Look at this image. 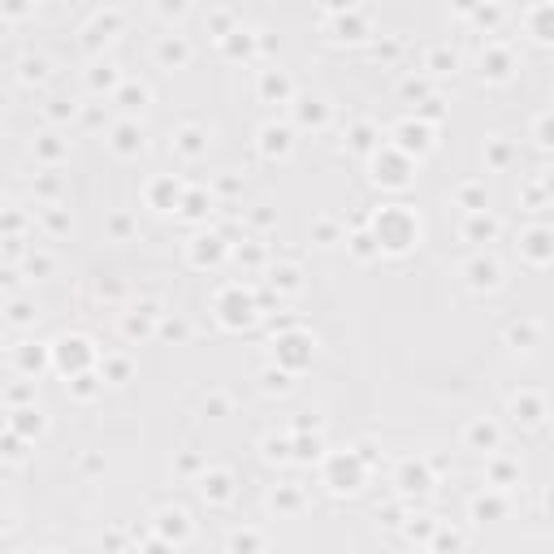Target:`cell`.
Returning a JSON list of instances; mask_svg holds the SVG:
<instances>
[{
    "label": "cell",
    "instance_id": "obj_1",
    "mask_svg": "<svg viewBox=\"0 0 554 554\" xmlns=\"http://www.w3.org/2000/svg\"><path fill=\"white\" fill-rule=\"evenodd\" d=\"M377 238H381L386 251H407L416 238H420V221L407 212V208H386L381 217H377Z\"/></svg>",
    "mask_w": 554,
    "mask_h": 554
},
{
    "label": "cell",
    "instance_id": "obj_25",
    "mask_svg": "<svg viewBox=\"0 0 554 554\" xmlns=\"http://www.w3.org/2000/svg\"><path fill=\"white\" fill-rule=\"evenodd\" d=\"M43 74H48V61H43V57H27V61L18 65V79H22V83H39Z\"/></svg>",
    "mask_w": 554,
    "mask_h": 554
},
{
    "label": "cell",
    "instance_id": "obj_26",
    "mask_svg": "<svg viewBox=\"0 0 554 554\" xmlns=\"http://www.w3.org/2000/svg\"><path fill=\"white\" fill-rule=\"evenodd\" d=\"M117 104H121V109H143V104H147V87H135V83L121 87V91H117Z\"/></svg>",
    "mask_w": 554,
    "mask_h": 554
},
{
    "label": "cell",
    "instance_id": "obj_29",
    "mask_svg": "<svg viewBox=\"0 0 554 554\" xmlns=\"http://www.w3.org/2000/svg\"><path fill=\"white\" fill-rule=\"evenodd\" d=\"M9 325H31L35 320V308L27 304V299H9V316H5Z\"/></svg>",
    "mask_w": 554,
    "mask_h": 554
},
{
    "label": "cell",
    "instance_id": "obj_16",
    "mask_svg": "<svg viewBox=\"0 0 554 554\" xmlns=\"http://www.w3.org/2000/svg\"><path fill=\"white\" fill-rule=\"evenodd\" d=\"M113 31H117V13H100L87 27V48H100V39H113Z\"/></svg>",
    "mask_w": 554,
    "mask_h": 554
},
{
    "label": "cell",
    "instance_id": "obj_15",
    "mask_svg": "<svg viewBox=\"0 0 554 554\" xmlns=\"http://www.w3.org/2000/svg\"><path fill=\"white\" fill-rule=\"evenodd\" d=\"M511 416H515V420H524V424H541L546 403H541V398H533V394H524V398H515V403H511Z\"/></svg>",
    "mask_w": 554,
    "mask_h": 554
},
{
    "label": "cell",
    "instance_id": "obj_17",
    "mask_svg": "<svg viewBox=\"0 0 554 554\" xmlns=\"http://www.w3.org/2000/svg\"><path fill=\"white\" fill-rule=\"evenodd\" d=\"M507 342H515V351H533V342H537V325H533V320L511 325V330H507Z\"/></svg>",
    "mask_w": 554,
    "mask_h": 554
},
{
    "label": "cell",
    "instance_id": "obj_39",
    "mask_svg": "<svg viewBox=\"0 0 554 554\" xmlns=\"http://www.w3.org/2000/svg\"><path fill=\"white\" fill-rule=\"evenodd\" d=\"M295 446H299V459H308V455L316 459V455H320V442H308V438H299Z\"/></svg>",
    "mask_w": 554,
    "mask_h": 554
},
{
    "label": "cell",
    "instance_id": "obj_44",
    "mask_svg": "<svg viewBox=\"0 0 554 554\" xmlns=\"http://www.w3.org/2000/svg\"><path fill=\"white\" fill-rule=\"evenodd\" d=\"M22 398H31V390H27V386H13V390H9V407H18Z\"/></svg>",
    "mask_w": 554,
    "mask_h": 554
},
{
    "label": "cell",
    "instance_id": "obj_38",
    "mask_svg": "<svg viewBox=\"0 0 554 554\" xmlns=\"http://www.w3.org/2000/svg\"><path fill=\"white\" fill-rule=\"evenodd\" d=\"M489 476H494L498 485H502V481H515V468H511V464H489Z\"/></svg>",
    "mask_w": 554,
    "mask_h": 554
},
{
    "label": "cell",
    "instance_id": "obj_43",
    "mask_svg": "<svg viewBox=\"0 0 554 554\" xmlns=\"http://www.w3.org/2000/svg\"><path fill=\"white\" fill-rule=\"evenodd\" d=\"M43 221H48V230H57V234L65 230V217L61 212H43Z\"/></svg>",
    "mask_w": 554,
    "mask_h": 554
},
{
    "label": "cell",
    "instance_id": "obj_12",
    "mask_svg": "<svg viewBox=\"0 0 554 554\" xmlns=\"http://www.w3.org/2000/svg\"><path fill=\"white\" fill-rule=\"evenodd\" d=\"M511 74V57L502 53V48H489V57L481 53V79H489V83H502Z\"/></svg>",
    "mask_w": 554,
    "mask_h": 554
},
{
    "label": "cell",
    "instance_id": "obj_18",
    "mask_svg": "<svg viewBox=\"0 0 554 554\" xmlns=\"http://www.w3.org/2000/svg\"><path fill=\"white\" fill-rule=\"evenodd\" d=\"M498 234V225L489 221V217H481V212H472V221L464 225V238H472V243H481V238H494Z\"/></svg>",
    "mask_w": 554,
    "mask_h": 554
},
{
    "label": "cell",
    "instance_id": "obj_33",
    "mask_svg": "<svg viewBox=\"0 0 554 554\" xmlns=\"http://www.w3.org/2000/svg\"><path fill=\"white\" fill-rule=\"evenodd\" d=\"M273 286H282V290H299V269H277V273H273Z\"/></svg>",
    "mask_w": 554,
    "mask_h": 554
},
{
    "label": "cell",
    "instance_id": "obj_47",
    "mask_svg": "<svg viewBox=\"0 0 554 554\" xmlns=\"http://www.w3.org/2000/svg\"><path fill=\"white\" fill-rule=\"evenodd\" d=\"M433 546H450V550H455V546H464V537H455V533H442Z\"/></svg>",
    "mask_w": 554,
    "mask_h": 554
},
{
    "label": "cell",
    "instance_id": "obj_2",
    "mask_svg": "<svg viewBox=\"0 0 554 554\" xmlns=\"http://www.w3.org/2000/svg\"><path fill=\"white\" fill-rule=\"evenodd\" d=\"M364 481V464L356 455H334L330 468H325V485H330L334 494H356Z\"/></svg>",
    "mask_w": 554,
    "mask_h": 554
},
{
    "label": "cell",
    "instance_id": "obj_19",
    "mask_svg": "<svg viewBox=\"0 0 554 554\" xmlns=\"http://www.w3.org/2000/svg\"><path fill=\"white\" fill-rule=\"evenodd\" d=\"M31 152H35L39 161H61V156H65V143H61L57 135H39Z\"/></svg>",
    "mask_w": 554,
    "mask_h": 554
},
{
    "label": "cell",
    "instance_id": "obj_34",
    "mask_svg": "<svg viewBox=\"0 0 554 554\" xmlns=\"http://www.w3.org/2000/svg\"><path fill=\"white\" fill-rule=\"evenodd\" d=\"M429 69L433 74H450V69H455V53H433L429 57Z\"/></svg>",
    "mask_w": 554,
    "mask_h": 554
},
{
    "label": "cell",
    "instance_id": "obj_35",
    "mask_svg": "<svg viewBox=\"0 0 554 554\" xmlns=\"http://www.w3.org/2000/svg\"><path fill=\"white\" fill-rule=\"evenodd\" d=\"M48 269H53V260H48V256H35V251L27 256V273H31V277H43Z\"/></svg>",
    "mask_w": 554,
    "mask_h": 554
},
{
    "label": "cell",
    "instance_id": "obj_30",
    "mask_svg": "<svg viewBox=\"0 0 554 554\" xmlns=\"http://www.w3.org/2000/svg\"><path fill=\"white\" fill-rule=\"evenodd\" d=\"M459 204H464L468 212H481V208H485V191H481V187H464V191H459Z\"/></svg>",
    "mask_w": 554,
    "mask_h": 554
},
{
    "label": "cell",
    "instance_id": "obj_13",
    "mask_svg": "<svg viewBox=\"0 0 554 554\" xmlns=\"http://www.w3.org/2000/svg\"><path fill=\"white\" fill-rule=\"evenodd\" d=\"M468 282H472V290H494L498 286V264L494 260H472L468 264Z\"/></svg>",
    "mask_w": 554,
    "mask_h": 554
},
{
    "label": "cell",
    "instance_id": "obj_50",
    "mask_svg": "<svg viewBox=\"0 0 554 554\" xmlns=\"http://www.w3.org/2000/svg\"><path fill=\"white\" fill-rule=\"evenodd\" d=\"M455 5H459V9L468 13V9H476V0H455Z\"/></svg>",
    "mask_w": 554,
    "mask_h": 554
},
{
    "label": "cell",
    "instance_id": "obj_7",
    "mask_svg": "<svg viewBox=\"0 0 554 554\" xmlns=\"http://www.w3.org/2000/svg\"><path fill=\"white\" fill-rule=\"evenodd\" d=\"M234 485V476L230 472H204V476H199V494H204L208 502H230V489Z\"/></svg>",
    "mask_w": 554,
    "mask_h": 554
},
{
    "label": "cell",
    "instance_id": "obj_23",
    "mask_svg": "<svg viewBox=\"0 0 554 554\" xmlns=\"http://www.w3.org/2000/svg\"><path fill=\"white\" fill-rule=\"evenodd\" d=\"M126 377H130V364H126V360H117V356H109L104 364H100V381H126Z\"/></svg>",
    "mask_w": 554,
    "mask_h": 554
},
{
    "label": "cell",
    "instance_id": "obj_36",
    "mask_svg": "<svg viewBox=\"0 0 554 554\" xmlns=\"http://www.w3.org/2000/svg\"><path fill=\"white\" fill-rule=\"evenodd\" d=\"M264 390H290V377H286V372H273V368H269V372H264Z\"/></svg>",
    "mask_w": 554,
    "mask_h": 554
},
{
    "label": "cell",
    "instance_id": "obj_24",
    "mask_svg": "<svg viewBox=\"0 0 554 554\" xmlns=\"http://www.w3.org/2000/svg\"><path fill=\"white\" fill-rule=\"evenodd\" d=\"M156 57H161L165 65H169V61H173V65H182V61H187V43H182V39H161Z\"/></svg>",
    "mask_w": 554,
    "mask_h": 554
},
{
    "label": "cell",
    "instance_id": "obj_41",
    "mask_svg": "<svg viewBox=\"0 0 554 554\" xmlns=\"http://www.w3.org/2000/svg\"><path fill=\"white\" fill-rule=\"evenodd\" d=\"M109 230H113L117 238H121V234H130V217H113V221H109Z\"/></svg>",
    "mask_w": 554,
    "mask_h": 554
},
{
    "label": "cell",
    "instance_id": "obj_3",
    "mask_svg": "<svg viewBox=\"0 0 554 554\" xmlns=\"http://www.w3.org/2000/svg\"><path fill=\"white\" fill-rule=\"evenodd\" d=\"M83 346H87V338H61V342L53 346V364H57L65 377H79L83 364L91 360V351H83Z\"/></svg>",
    "mask_w": 554,
    "mask_h": 554
},
{
    "label": "cell",
    "instance_id": "obj_28",
    "mask_svg": "<svg viewBox=\"0 0 554 554\" xmlns=\"http://www.w3.org/2000/svg\"><path fill=\"white\" fill-rule=\"evenodd\" d=\"M260 91H264V95H277V100H286V95H290V83L282 79V74H273V69H269L264 79H260Z\"/></svg>",
    "mask_w": 554,
    "mask_h": 554
},
{
    "label": "cell",
    "instance_id": "obj_40",
    "mask_svg": "<svg viewBox=\"0 0 554 554\" xmlns=\"http://www.w3.org/2000/svg\"><path fill=\"white\" fill-rule=\"evenodd\" d=\"M31 5H27V0H5V18H22V13H27Z\"/></svg>",
    "mask_w": 554,
    "mask_h": 554
},
{
    "label": "cell",
    "instance_id": "obj_27",
    "mask_svg": "<svg viewBox=\"0 0 554 554\" xmlns=\"http://www.w3.org/2000/svg\"><path fill=\"white\" fill-rule=\"evenodd\" d=\"M100 386H104V381H95L91 372H79V377H74V381H69V394H74V398H91V394H95Z\"/></svg>",
    "mask_w": 554,
    "mask_h": 554
},
{
    "label": "cell",
    "instance_id": "obj_21",
    "mask_svg": "<svg viewBox=\"0 0 554 554\" xmlns=\"http://www.w3.org/2000/svg\"><path fill=\"white\" fill-rule=\"evenodd\" d=\"M468 442L481 446V450H494L498 446V429L494 424H468Z\"/></svg>",
    "mask_w": 554,
    "mask_h": 554
},
{
    "label": "cell",
    "instance_id": "obj_31",
    "mask_svg": "<svg viewBox=\"0 0 554 554\" xmlns=\"http://www.w3.org/2000/svg\"><path fill=\"white\" fill-rule=\"evenodd\" d=\"M472 515L485 524V515H502V502H498V498H476V502H472Z\"/></svg>",
    "mask_w": 554,
    "mask_h": 554
},
{
    "label": "cell",
    "instance_id": "obj_48",
    "mask_svg": "<svg viewBox=\"0 0 554 554\" xmlns=\"http://www.w3.org/2000/svg\"><path fill=\"white\" fill-rule=\"evenodd\" d=\"M187 9V0H165V5H161V13H182Z\"/></svg>",
    "mask_w": 554,
    "mask_h": 554
},
{
    "label": "cell",
    "instance_id": "obj_4",
    "mask_svg": "<svg viewBox=\"0 0 554 554\" xmlns=\"http://www.w3.org/2000/svg\"><path fill=\"white\" fill-rule=\"evenodd\" d=\"M217 312H221V320L230 325V330H243V325L256 320V304H251V299H243V304H230V290H221Z\"/></svg>",
    "mask_w": 554,
    "mask_h": 554
},
{
    "label": "cell",
    "instance_id": "obj_6",
    "mask_svg": "<svg viewBox=\"0 0 554 554\" xmlns=\"http://www.w3.org/2000/svg\"><path fill=\"white\" fill-rule=\"evenodd\" d=\"M524 256L537 260V264L554 260V230H528L524 234Z\"/></svg>",
    "mask_w": 554,
    "mask_h": 554
},
{
    "label": "cell",
    "instance_id": "obj_45",
    "mask_svg": "<svg viewBox=\"0 0 554 554\" xmlns=\"http://www.w3.org/2000/svg\"><path fill=\"white\" fill-rule=\"evenodd\" d=\"M69 113H74V104L65 109V104H61V100H53V109H48V117H57V121H61V117H69Z\"/></svg>",
    "mask_w": 554,
    "mask_h": 554
},
{
    "label": "cell",
    "instance_id": "obj_22",
    "mask_svg": "<svg viewBox=\"0 0 554 554\" xmlns=\"http://www.w3.org/2000/svg\"><path fill=\"white\" fill-rule=\"evenodd\" d=\"M87 83H91L95 91H100V87H104V91H113V87H117V74H113V65H109V61H100V65H91Z\"/></svg>",
    "mask_w": 554,
    "mask_h": 554
},
{
    "label": "cell",
    "instance_id": "obj_10",
    "mask_svg": "<svg viewBox=\"0 0 554 554\" xmlns=\"http://www.w3.org/2000/svg\"><path fill=\"white\" fill-rule=\"evenodd\" d=\"M260 152L264 156H286L290 152V130L286 126H264L260 130Z\"/></svg>",
    "mask_w": 554,
    "mask_h": 554
},
{
    "label": "cell",
    "instance_id": "obj_20",
    "mask_svg": "<svg viewBox=\"0 0 554 554\" xmlns=\"http://www.w3.org/2000/svg\"><path fill=\"white\" fill-rule=\"evenodd\" d=\"M204 130H195V126H187V130H178V152H187V156H199L204 152Z\"/></svg>",
    "mask_w": 554,
    "mask_h": 554
},
{
    "label": "cell",
    "instance_id": "obj_14",
    "mask_svg": "<svg viewBox=\"0 0 554 554\" xmlns=\"http://www.w3.org/2000/svg\"><path fill=\"white\" fill-rule=\"evenodd\" d=\"M48 360H53V346H48V351H35V342H22V351H13V364H18L22 372H39Z\"/></svg>",
    "mask_w": 554,
    "mask_h": 554
},
{
    "label": "cell",
    "instance_id": "obj_49",
    "mask_svg": "<svg viewBox=\"0 0 554 554\" xmlns=\"http://www.w3.org/2000/svg\"><path fill=\"white\" fill-rule=\"evenodd\" d=\"M325 5H330V9H351L356 0H325Z\"/></svg>",
    "mask_w": 554,
    "mask_h": 554
},
{
    "label": "cell",
    "instance_id": "obj_11",
    "mask_svg": "<svg viewBox=\"0 0 554 554\" xmlns=\"http://www.w3.org/2000/svg\"><path fill=\"white\" fill-rule=\"evenodd\" d=\"M398 485L407 489V494H412V489H416V494H424V489L433 485V476H429V468H424V464H412V459H407V464L398 468Z\"/></svg>",
    "mask_w": 554,
    "mask_h": 554
},
{
    "label": "cell",
    "instance_id": "obj_32",
    "mask_svg": "<svg viewBox=\"0 0 554 554\" xmlns=\"http://www.w3.org/2000/svg\"><path fill=\"white\" fill-rule=\"evenodd\" d=\"M537 143L541 147H554V113H541L537 117Z\"/></svg>",
    "mask_w": 554,
    "mask_h": 554
},
{
    "label": "cell",
    "instance_id": "obj_8",
    "mask_svg": "<svg viewBox=\"0 0 554 554\" xmlns=\"http://www.w3.org/2000/svg\"><path fill=\"white\" fill-rule=\"evenodd\" d=\"M528 35L541 39V43H554V5H533L528 9Z\"/></svg>",
    "mask_w": 554,
    "mask_h": 554
},
{
    "label": "cell",
    "instance_id": "obj_9",
    "mask_svg": "<svg viewBox=\"0 0 554 554\" xmlns=\"http://www.w3.org/2000/svg\"><path fill=\"white\" fill-rule=\"evenodd\" d=\"M156 528H161V533H165L169 541H178V546H182V541L191 537V524H187V511H161V515H156Z\"/></svg>",
    "mask_w": 554,
    "mask_h": 554
},
{
    "label": "cell",
    "instance_id": "obj_5",
    "mask_svg": "<svg viewBox=\"0 0 554 554\" xmlns=\"http://www.w3.org/2000/svg\"><path fill=\"white\" fill-rule=\"evenodd\" d=\"M139 147H143V130H139L135 121H117L113 126V152L117 156H135Z\"/></svg>",
    "mask_w": 554,
    "mask_h": 554
},
{
    "label": "cell",
    "instance_id": "obj_46",
    "mask_svg": "<svg viewBox=\"0 0 554 554\" xmlns=\"http://www.w3.org/2000/svg\"><path fill=\"white\" fill-rule=\"evenodd\" d=\"M372 238L368 234H356V256H372V247H368Z\"/></svg>",
    "mask_w": 554,
    "mask_h": 554
},
{
    "label": "cell",
    "instance_id": "obj_42",
    "mask_svg": "<svg viewBox=\"0 0 554 554\" xmlns=\"http://www.w3.org/2000/svg\"><path fill=\"white\" fill-rule=\"evenodd\" d=\"M230 546H234V550H243V546H260V537H256V533H247V537L238 533V537H230Z\"/></svg>",
    "mask_w": 554,
    "mask_h": 554
},
{
    "label": "cell",
    "instance_id": "obj_37",
    "mask_svg": "<svg viewBox=\"0 0 554 554\" xmlns=\"http://www.w3.org/2000/svg\"><path fill=\"white\" fill-rule=\"evenodd\" d=\"M273 507H277V511H290V507H299V494H295V489L273 494Z\"/></svg>",
    "mask_w": 554,
    "mask_h": 554
}]
</instances>
